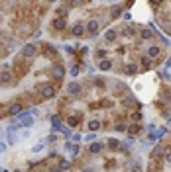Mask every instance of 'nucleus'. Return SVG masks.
Here are the masks:
<instances>
[{"mask_svg": "<svg viewBox=\"0 0 171 172\" xmlns=\"http://www.w3.org/2000/svg\"><path fill=\"white\" fill-rule=\"evenodd\" d=\"M18 121H20L22 127H32L34 125V114L32 111H22L18 115Z\"/></svg>", "mask_w": 171, "mask_h": 172, "instance_id": "nucleus-1", "label": "nucleus"}, {"mask_svg": "<svg viewBox=\"0 0 171 172\" xmlns=\"http://www.w3.org/2000/svg\"><path fill=\"white\" fill-rule=\"evenodd\" d=\"M40 94H41V98L49 100V98H53V96H55V88L51 84H43V86H40Z\"/></svg>", "mask_w": 171, "mask_h": 172, "instance_id": "nucleus-2", "label": "nucleus"}, {"mask_svg": "<svg viewBox=\"0 0 171 172\" xmlns=\"http://www.w3.org/2000/svg\"><path fill=\"white\" fill-rule=\"evenodd\" d=\"M35 53H38V47H35L34 43H28V45L22 47V55H24L26 59H28V57H34Z\"/></svg>", "mask_w": 171, "mask_h": 172, "instance_id": "nucleus-3", "label": "nucleus"}, {"mask_svg": "<svg viewBox=\"0 0 171 172\" xmlns=\"http://www.w3.org/2000/svg\"><path fill=\"white\" fill-rule=\"evenodd\" d=\"M165 133H167V129H165V127H161V129H158V131H153L152 135H150L152 143H155V141H159V139H161L163 135H165Z\"/></svg>", "mask_w": 171, "mask_h": 172, "instance_id": "nucleus-4", "label": "nucleus"}, {"mask_svg": "<svg viewBox=\"0 0 171 172\" xmlns=\"http://www.w3.org/2000/svg\"><path fill=\"white\" fill-rule=\"evenodd\" d=\"M87 32L91 33V35H96V32H99V22H96V20H91V22L87 24Z\"/></svg>", "mask_w": 171, "mask_h": 172, "instance_id": "nucleus-5", "label": "nucleus"}, {"mask_svg": "<svg viewBox=\"0 0 171 172\" xmlns=\"http://www.w3.org/2000/svg\"><path fill=\"white\" fill-rule=\"evenodd\" d=\"M67 92L73 94V96H77L81 92V84H77V82H69V84H67Z\"/></svg>", "mask_w": 171, "mask_h": 172, "instance_id": "nucleus-6", "label": "nucleus"}, {"mask_svg": "<svg viewBox=\"0 0 171 172\" xmlns=\"http://www.w3.org/2000/svg\"><path fill=\"white\" fill-rule=\"evenodd\" d=\"M63 66H53V69H51V76H53L55 80H61L63 78Z\"/></svg>", "mask_w": 171, "mask_h": 172, "instance_id": "nucleus-7", "label": "nucleus"}, {"mask_svg": "<svg viewBox=\"0 0 171 172\" xmlns=\"http://www.w3.org/2000/svg\"><path fill=\"white\" fill-rule=\"evenodd\" d=\"M8 114H10V115H20V114H22V104H18V102L12 104V106L8 108Z\"/></svg>", "mask_w": 171, "mask_h": 172, "instance_id": "nucleus-8", "label": "nucleus"}, {"mask_svg": "<svg viewBox=\"0 0 171 172\" xmlns=\"http://www.w3.org/2000/svg\"><path fill=\"white\" fill-rule=\"evenodd\" d=\"M116 37H118V32H116V29H108V32L104 33V39H106V43H112V41H116Z\"/></svg>", "mask_w": 171, "mask_h": 172, "instance_id": "nucleus-9", "label": "nucleus"}, {"mask_svg": "<svg viewBox=\"0 0 171 172\" xmlns=\"http://www.w3.org/2000/svg\"><path fill=\"white\" fill-rule=\"evenodd\" d=\"M102 149H104V147H102L100 143H96V141H94V143H91V145H88V151H91V155H99V153L102 151Z\"/></svg>", "mask_w": 171, "mask_h": 172, "instance_id": "nucleus-10", "label": "nucleus"}, {"mask_svg": "<svg viewBox=\"0 0 171 172\" xmlns=\"http://www.w3.org/2000/svg\"><path fill=\"white\" fill-rule=\"evenodd\" d=\"M159 53H161V49H159L158 45H152L150 49H147V57H150V59H155V57H159Z\"/></svg>", "mask_w": 171, "mask_h": 172, "instance_id": "nucleus-11", "label": "nucleus"}, {"mask_svg": "<svg viewBox=\"0 0 171 172\" xmlns=\"http://www.w3.org/2000/svg\"><path fill=\"white\" fill-rule=\"evenodd\" d=\"M120 14H122V6H120V4H114L112 8H110V18H112V20L118 18Z\"/></svg>", "mask_w": 171, "mask_h": 172, "instance_id": "nucleus-12", "label": "nucleus"}, {"mask_svg": "<svg viewBox=\"0 0 171 172\" xmlns=\"http://www.w3.org/2000/svg\"><path fill=\"white\" fill-rule=\"evenodd\" d=\"M16 139H18V137H16V129L10 125V127H8V145H14V143H16Z\"/></svg>", "mask_w": 171, "mask_h": 172, "instance_id": "nucleus-13", "label": "nucleus"}, {"mask_svg": "<svg viewBox=\"0 0 171 172\" xmlns=\"http://www.w3.org/2000/svg\"><path fill=\"white\" fill-rule=\"evenodd\" d=\"M71 33H73V35H77V37H81V35L85 33L83 24H75V26H73V32H71Z\"/></svg>", "mask_w": 171, "mask_h": 172, "instance_id": "nucleus-14", "label": "nucleus"}, {"mask_svg": "<svg viewBox=\"0 0 171 172\" xmlns=\"http://www.w3.org/2000/svg\"><path fill=\"white\" fill-rule=\"evenodd\" d=\"M51 121H53V131H61L63 129V125H61V119H59L57 115L51 117Z\"/></svg>", "mask_w": 171, "mask_h": 172, "instance_id": "nucleus-15", "label": "nucleus"}, {"mask_svg": "<svg viewBox=\"0 0 171 172\" xmlns=\"http://www.w3.org/2000/svg\"><path fill=\"white\" fill-rule=\"evenodd\" d=\"M152 155H153V156H161V155H165V147H163V145H155Z\"/></svg>", "mask_w": 171, "mask_h": 172, "instance_id": "nucleus-16", "label": "nucleus"}, {"mask_svg": "<svg viewBox=\"0 0 171 172\" xmlns=\"http://www.w3.org/2000/svg\"><path fill=\"white\" fill-rule=\"evenodd\" d=\"M53 27L55 29H63L65 27V18H55L53 20Z\"/></svg>", "mask_w": 171, "mask_h": 172, "instance_id": "nucleus-17", "label": "nucleus"}, {"mask_svg": "<svg viewBox=\"0 0 171 172\" xmlns=\"http://www.w3.org/2000/svg\"><path fill=\"white\" fill-rule=\"evenodd\" d=\"M124 72H126V74H136V72H138V66L130 63V65H126V66H124Z\"/></svg>", "mask_w": 171, "mask_h": 172, "instance_id": "nucleus-18", "label": "nucleus"}, {"mask_svg": "<svg viewBox=\"0 0 171 172\" xmlns=\"http://www.w3.org/2000/svg\"><path fill=\"white\" fill-rule=\"evenodd\" d=\"M110 66H112V63H110L108 59H102V61H100V65H99V69H100V71H108Z\"/></svg>", "mask_w": 171, "mask_h": 172, "instance_id": "nucleus-19", "label": "nucleus"}, {"mask_svg": "<svg viewBox=\"0 0 171 172\" xmlns=\"http://www.w3.org/2000/svg\"><path fill=\"white\" fill-rule=\"evenodd\" d=\"M99 127H100V121H96V119H93V121H88V129H91V133L99 131Z\"/></svg>", "mask_w": 171, "mask_h": 172, "instance_id": "nucleus-20", "label": "nucleus"}, {"mask_svg": "<svg viewBox=\"0 0 171 172\" xmlns=\"http://www.w3.org/2000/svg\"><path fill=\"white\" fill-rule=\"evenodd\" d=\"M10 80H12V74L10 72H2V74H0V82H2V84H8Z\"/></svg>", "mask_w": 171, "mask_h": 172, "instance_id": "nucleus-21", "label": "nucleus"}, {"mask_svg": "<svg viewBox=\"0 0 171 172\" xmlns=\"http://www.w3.org/2000/svg\"><path fill=\"white\" fill-rule=\"evenodd\" d=\"M108 149H112V151L120 149V143H118V139H108Z\"/></svg>", "mask_w": 171, "mask_h": 172, "instance_id": "nucleus-22", "label": "nucleus"}, {"mask_svg": "<svg viewBox=\"0 0 171 172\" xmlns=\"http://www.w3.org/2000/svg\"><path fill=\"white\" fill-rule=\"evenodd\" d=\"M124 106H130V108H136V106H138V104H136V100H134V98H132V96H128V98H126V100H124Z\"/></svg>", "mask_w": 171, "mask_h": 172, "instance_id": "nucleus-23", "label": "nucleus"}, {"mask_svg": "<svg viewBox=\"0 0 171 172\" xmlns=\"http://www.w3.org/2000/svg\"><path fill=\"white\" fill-rule=\"evenodd\" d=\"M152 35H153L152 27L150 29H142V39H152Z\"/></svg>", "mask_w": 171, "mask_h": 172, "instance_id": "nucleus-24", "label": "nucleus"}, {"mask_svg": "<svg viewBox=\"0 0 171 172\" xmlns=\"http://www.w3.org/2000/svg\"><path fill=\"white\" fill-rule=\"evenodd\" d=\"M59 168H61V170H69V168H71V162H69V160H65V159H63V160H59Z\"/></svg>", "mask_w": 171, "mask_h": 172, "instance_id": "nucleus-25", "label": "nucleus"}, {"mask_svg": "<svg viewBox=\"0 0 171 172\" xmlns=\"http://www.w3.org/2000/svg\"><path fill=\"white\" fill-rule=\"evenodd\" d=\"M128 131H130V135L134 137V133H138V131H140V125H138V123H132V125H128Z\"/></svg>", "mask_w": 171, "mask_h": 172, "instance_id": "nucleus-26", "label": "nucleus"}, {"mask_svg": "<svg viewBox=\"0 0 171 172\" xmlns=\"http://www.w3.org/2000/svg\"><path fill=\"white\" fill-rule=\"evenodd\" d=\"M83 139L88 141V143H94V141H96V133H88V135H85Z\"/></svg>", "mask_w": 171, "mask_h": 172, "instance_id": "nucleus-27", "label": "nucleus"}, {"mask_svg": "<svg viewBox=\"0 0 171 172\" xmlns=\"http://www.w3.org/2000/svg\"><path fill=\"white\" fill-rule=\"evenodd\" d=\"M150 61H152L150 57H144V59H142V65H144V69H150V66H152V63H150Z\"/></svg>", "mask_w": 171, "mask_h": 172, "instance_id": "nucleus-28", "label": "nucleus"}, {"mask_svg": "<svg viewBox=\"0 0 171 172\" xmlns=\"http://www.w3.org/2000/svg\"><path fill=\"white\" fill-rule=\"evenodd\" d=\"M116 131H128V123H118L116 125Z\"/></svg>", "mask_w": 171, "mask_h": 172, "instance_id": "nucleus-29", "label": "nucleus"}, {"mask_svg": "<svg viewBox=\"0 0 171 172\" xmlns=\"http://www.w3.org/2000/svg\"><path fill=\"white\" fill-rule=\"evenodd\" d=\"M71 141L73 143H79V141H83V137H81V133H75V135H71Z\"/></svg>", "mask_w": 171, "mask_h": 172, "instance_id": "nucleus-30", "label": "nucleus"}, {"mask_svg": "<svg viewBox=\"0 0 171 172\" xmlns=\"http://www.w3.org/2000/svg\"><path fill=\"white\" fill-rule=\"evenodd\" d=\"M130 168H132V172H140V168H142V166H140V162H132Z\"/></svg>", "mask_w": 171, "mask_h": 172, "instance_id": "nucleus-31", "label": "nucleus"}, {"mask_svg": "<svg viewBox=\"0 0 171 172\" xmlns=\"http://www.w3.org/2000/svg\"><path fill=\"white\" fill-rule=\"evenodd\" d=\"M71 153H73V156H75V159H77V156H79V153H81L79 145H75V147H73V149H71Z\"/></svg>", "mask_w": 171, "mask_h": 172, "instance_id": "nucleus-32", "label": "nucleus"}, {"mask_svg": "<svg viewBox=\"0 0 171 172\" xmlns=\"http://www.w3.org/2000/svg\"><path fill=\"white\" fill-rule=\"evenodd\" d=\"M20 32H22V33H28V32H29V26H28V24H22V26H20Z\"/></svg>", "mask_w": 171, "mask_h": 172, "instance_id": "nucleus-33", "label": "nucleus"}, {"mask_svg": "<svg viewBox=\"0 0 171 172\" xmlns=\"http://www.w3.org/2000/svg\"><path fill=\"white\" fill-rule=\"evenodd\" d=\"M71 76H79V66H71Z\"/></svg>", "mask_w": 171, "mask_h": 172, "instance_id": "nucleus-34", "label": "nucleus"}, {"mask_svg": "<svg viewBox=\"0 0 171 172\" xmlns=\"http://www.w3.org/2000/svg\"><path fill=\"white\" fill-rule=\"evenodd\" d=\"M41 149H43V143H38V145H35V147L32 149V151H34V153H40Z\"/></svg>", "mask_w": 171, "mask_h": 172, "instance_id": "nucleus-35", "label": "nucleus"}, {"mask_svg": "<svg viewBox=\"0 0 171 172\" xmlns=\"http://www.w3.org/2000/svg\"><path fill=\"white\" fill-rule=\"evenodd\" d=\"M61 133H63L65 137H71V129H67V127H63V129H61Z\"/></svg>", "mask_w": 171, "mask_h": 172, "instance_id": "nucleus-36", "label": "nucleus"}, {"mask_svg": "<svg viewBox=\"0 0 171 172\" xmlns=\"http://www.w3.org/2000/svg\"><path fill=\"white\" fill-rule=\"evenodd\" d=\"M14 49H18V41H10V51H14Z\"/></svg>", "mask_w": 171, "mask_h": 172, "instance_id": "nucleus-37", "label": "nucleus"}, {"mask_svg": "<svg viewBox=\"0 0 171 172\" xmlns=\"http://www.w3.org/2000/svg\"><path fill=\"white\" fill-rule=\"evenodd\" d=\"M49 172H63V170L59 168V166H53V168H49Z\"/></svg>", "mask_w": 171, "mask_h": 172, "instance_id": "nucleus-38", "label": "nucleus"}, {"mask_svg": "<svg viewBox=\"0 0 171 172\" xmlns=\"http://www.w3.org/2000/svg\"><path fill=\"white\" fill-rule=\"evenodd\" d=\"M124 20H132V14L130 12H124Z\"/></svg>", "mask_w": 171, "mask_h": 172, "instance_id": "nucleus-39", "label": "nucleus"}, {"mask_svg": "<svg viewBox=\"0 0 171 172\" xmlns=\"http://www.w3.org/2000/svg\"><path fill=\"white\" fill-rule=\"evenodd\" d=\"M161 76H163V78H165V80H169V78H171V76H169V72H167V71H163V74H161Z\"/></svg>", "mask_w": 171, "mask_h": 172, "instance_id": "nucleus-40", "label": "nucleus"}, {"mask_svg": "<svg viewBox=\"0 0 171 172\" xmlns=\"http://www.w3.org/2000/svg\"><path fill=\"white\" fill-rule=\"evenodd\" d=\"M69 125H77V119L75 117H69Z\"/></svg>", "mask_w": 171, "mask_h": 172, "instance_id": "nucleus-41", "label": "nucleus"}, {"mask_svg": "<svg viewBox=\"0 0 171 172\" xmlns=\"http://www.w3.org/2000/svg\"><path fill=\"white\" fill-rule=\"evenodd\" d=\"M165 160H167V162H171V153H165Z\"/></svg>", "mask_w": 171, "mask_h": 172, "instance_id": "nucleus-42", "label": "nucleus"}, {"mask_svg": "<svg viewBox=\"0 0 171 172\" xmlns=\"http://www.w3.org/2000/svg\"><path fill=\"white\" fill-rule=\"evenodd\" d=\"M4 151H6V145H4V143H0V153H4Z\"/></svg>", "mask_w": 171, "mask_h": 172, "instance_id": "nucleus-43", "label": "nucleus"}, {"mask_svg": "<svg viewBox=\"0 0 171 172\" xmlns=\"http://www.w3.org/2000/svg\"><path fill=\"white\" fill-rule=\"evenodd\" d=\"M0 172H4V168H2V166H0Z\"/></svg>", "mask_w": 171, "mask_h": 172, "instance_id": "nucleus-44", "label": "nucleus"}, {"mask_svg": "<svg viewBox=\"0 0 171 172\" xmlns=\"http://www.w3.org/2000/svg\"><path fill=\"white\" fill-rule=\"evenodd\" d=\"M0 108H2V106H0ZM0 115H2V110H0Z\"/></svg>", "mask_w": 171, "mask_h": 172, "instance_id": "nucleus-45", "label": "nucleus"}, {"mask_svg": "<svg viewBox=\"0 0 171 172\" xmlns=\"http://www.w3.org/2000/svg\"><path fill=\"white\" fill-rule=\"evenodd\" d=\"M14 172H20V170H14Z\"/></svg>", "mask_w": 171, "mask_h": 172, "instance_id": "nucleus-46", "label": "nucleus"}, {"mask_svg": "<svg viewBox=\"0 0 171 172\" xmlns=\"http://www.w3.org/2000/svg\"><path fill=\"white\" fill-rule=\"evenodd\" d=\"M4 172H8V170H4Z\"/></svg>", "mask_w": 171, "mask_h": 172, "instance_id": "nucleus-47", "label": "nucleus"}]
</instances>
